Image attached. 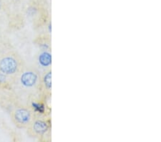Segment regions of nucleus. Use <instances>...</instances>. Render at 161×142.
I'll use <instances>...</instances> for the list:
<instances>
[{"label": "nucleus", "mask_w": 161, "mask_h": 142, "mask_svg": "<svg viewBox=\"0 0 161 142\" xmlns=\"http://www.w3.org/2000/svg\"><path fill=\"white\" fill-rule=\"evenodd\" d=\"M16 60L10 57H7L0 61V71L5 74H12L17 71Z\"/></svg>", "instance_id": "nucleus-1"}, {"label": "nucleus", "mask_w": 161, "mask_h": 142, "mask_svg": "<svg viewBox=\"0 0 161 142\" xmlns=\"http://www.w3.org/2000/svg\"><path fill=\"white\" fill-rule=\"evenodd\" d=\"M37 78V77L35 73H32V72H27V73H25L22 75V77H21V81H22V84L24 86L31 87L35 84Z\"/></svg>", "instance_id": "nucleus-3"}, {"label": "nucleus", "mask_w": 161, "mask_h": 142, "mask_svg": "<svg viewBox=\"0 0 161 142\" xmlns=\"http://www.w3.org/2000/svg\"><path fill=\"white\" fill-rule=\"evenodd\" d=\"M39 60L43 66H47L51 63V55L49 53H44L40 56Z\"/></svg>", "instance_id": "nucleus-5"}, {"label": "nucleus", "mask_w": 161, "mask_h": 142, "mask_svg": "<svg viewBox=\"0 0 161 142\" xmlns=\"http://www.w3.org/2000/svg\"><path fill=\"white\" fill-rule=\"evenodd\" d=\"M14 119L18 124L25 125L30 122L31 119L30 113L26 109H18L14 113Z\"/></svg>", "instance_id": "nucleus-2"}, {"label": "nucleus", "mask_w": 161, "mask_h": 142, "mask_svg": "<svg viewBox=\"0 0 161 142\" xmlns=\"http://www.w3.org/2000/svg\"><path fill=\"white\" fill-rule=\"evenodd\" d=\"M45 82L48 88L51 87V73H49L45 77Z\"/></svg>", "instance_id": "nucleus-6"}, {"label": "nucleus", "mask_w": 161, "mask_h": 142, "mask_svg": "<svg viewBox=\"0 0 161 142\" xmlns=\"http://www.w3.org/2000/svg\"><path fill=\"white\" fill-rule=\"evenodd\" d=\"M33 106L35 108V110L37 111L43 112V111H44L43 105H40V104H36V103H33Z\"/></svg>", "instance_id": "nucleus-7"}, {"label": "nucleus", "mask_w": 161, "mask_h": 142, "mask_svg": "<svg viewBox=\"0 0 161 142\" xmlns=\"http://www.w3.org/2000/svg\"><path fill=\"white\" fill-rule=\"evenodd\" d=\"M33 129L36 133H43L47 130V125L46 123L42 121H37L34 123Z\"/></svg>", "instance_id": "nucleus-4"}]
</instances>
